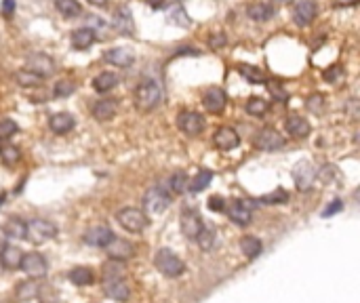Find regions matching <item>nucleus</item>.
Instances as JSON below:
<instances>
[{
	"label": "nucleus",
	"mask_w": 360,
	"mask_h": 303,
	"mask_svg": "<svg viewBox=\"0 0 360 303\" xmlns=\"http://www.w3.org/2000/svg\"><path fill=\"white\" fill-rule=\"evenodd\" d=\"M316 175H318V171L310 160H301L293 167V181H295L299 192H308L314 185V181H316Z\"/></svg>",
	"instance_id": "nucleus-7"
},
{
	"label": "nucleus",
	"mask_w": 360,
	"mask_h": 303,
	"mask_svg": "<svg viewBox=\"0 0 360 303\" xmlns=\"http://www.w3.org/2000/svg\"><path fill=\"white\" fill-rule=\"evenodd\" d=\"M116 110H118L116 99H99V101L93 103V116L99 122L112 120L116 116Z\"/></svg>",
	"instance_id": "nucleus-20"
},
{
	"label": "nucleus",
	"mask_w": 360,
	"mask_h": 303,
	"mask_svg": "<svg viewBox=\"0 0 360 303\" xmlns=\"http://www.w3.org/2000/svg\"><path fill=\"white\" fill-rule=\"evenodd\" d=\"M0 158H3V162H5L7 167H15L17 162L21 160V152H19V148H17V146L7 144V146L0 148Z\"/></svg>",
	"instance_id": "nucleus-38"
},
{
	"label": "nucleus",
	"mask_w": 360,
	"mask_h": 303,
	"mask_svg": "<svg viewBox=\"0 0 360 303\" xmlns=\"http://www.w3.org/2000/svg\"><path fill=\"white\" fill-rule=\"evenodd\" d=\"M244 110L249 112L251 116H263V114L269 110V103H267L263 97H251L249 101H246Z\"/></svg>",
	"instance_id": "nucleus-39"
},
{
	"label": "nucleus",
	"mask_w": 360,
	"mask_h": 303,
	"mask_svg": "<svg viewBox=\"0 0 360 303\" xmlns=\"http://www.w3.org/2000/svg\"><path fill=\"white\" fill-rule=\"evenodd\" d=\"M55 7H57V11H59L63 17H67V19L78 17V15L82 13V7H80L78 0H55Z\"/></svg>",
	"instance_id": "nucleus-34"
},
{
	"label": "nucleus",
	"mask_w": 360,
	"mask_h": 303,
	"mask_svg": "<svg viewBox=\"0 0 360 303\" xmlns=\"http://www.w3.org/2000/svg\"><path fill=\"white\" fill-rule=\"evenodd\" d=\"M228 103V97H226V91L219 88V86H211L205 95H202V105H205L211 114H219Z\"/></svg>",
	"instance_id": "nucleus-18"
},
{
	"label": "nucleus",
	"mask_w": 360,
	"mask_h": 303,
	"mask_svg": "<svg viewBox=\"0 0 360 303\" xmlns=\"http://www.w3.org/2000/svg\"><path fill=\"white\" fill-rule=\"evenodd\" d=\"M67 278H70V280H72L76 287H88V284L93 282V272L88 270V268L78 265V268H72V270H70Z\"/></svg>",
	"instance_id": "nucleus-31"
},
{
	"label": "nucleus",
	"mask_w": 360,
	"mask_h": 303,
	"mask_svg": "<svg viewBox=\"0 0 360 303\" xmlns=\"http://www.w3.org/2000/svg\"><path fill=\"white\" fill-rule=\"evenodd\" d=\"M103 293L114 301H127L131 297V289L124 278H103Z\"/></svg>",
	"instance_id": "nucleus-16"
},
{
	"label": "nucleus",
	"mask_w": 360,
	"mask_h": 303,
	"mask_svg": "<svg viewBox=\"0 0 360 303\" xmlns=\"http://www.w3.org/2000/svg\"><path fill=\"white\" fill-rule=\"evenodd\" d=\"M21 259H24V253L13 244H7L3 251H0V265H3L5 270H17Z\"/></svg>",
	"instance_id": "nucleus-23"
},
{
	"label": "nucleus",
	"mask_w": 360,
	"mask_h": 303,
	"mask_svg": "<svg viewBox=\"0 0 360 303\" xmlns=\"http://www.w3.org/2000/svg\"><path fill=\"white\" fill-rule=\"evenodd\" d=\"M114 28L124 34V36H133L135 32V26H133V17H131V11L129 9H118L116 15H114Z\"/></svg>",
	"instance_id": "nucleus-26"
},
{
	"label": "nucleus",
	"mask_w": 360,
	"mask_h": 303,
	"mask_svg": "<svg viewBox=\"0 0 360 303\" xmlns=\"http://www.w3.org/2000/svg\"><path fill=\"white\" fill-rule=\"evenodd\" d=\"M95 40H97V32L93 28H78V30L72 32V46L78 51L88 49Z\"/></svg>",
	"instance_id": "nucleus-22"
},
{
	"label": "nucleus",
	"mask_w": 360,
	"mask_h": 303,
	"mask_svg": "<svg viewBox=\"0 0 360 303\" xmlns=\"http://www.w3.org/2000/svg\"><path fill=\"white\" fill-rule=\"evenodd\" d=\"M105 253H107V257L112 261H127L135 255V246H133V242L114 236L110 240V244L105 246Z\"/></svg>",
	"instance_id": "nucleus-10"
},
{
	"label": "nucleus",
	"mask_w": 360,
	"mask_h": 303,
	"mask_svg": "<svg viewBox=\"0 0 360 303\" xmlns=\"http://www.w3.org/2000/svg\"><path fill=\"white\" fill-rule=\"evenodd\" d=\"M3 15L5 17H11L13 13H15V0H3Z\"/></svg>",
	"instance_id": "nucleus-51"
},
{
	"label": "nucleus",
	"mask_w": 360,
	"mask_h": 303,
	"mask_svg": "<svg viewBox=\"0 0 360 303\" xmlns=\"http://www.w3.org/2000/svg\"><path fill=\"white\" fill-rule=\"evenodd\" d=\"M17 131H19V127H17L15 120H11V118L0 120V139H9V137H13Z\"/></svg>",
	"instance_id": "nucleus-45"
},
{
	"label": "nucleus",
	"mask_w": 360,
	"mask_h": 303,
	"mask_svg": "<svg viewBox=\"0 0 360 303\" xmlns=\"http://www.w3.org/2000/svg\"><path fill=\"white\" fill-rule=\"evenodd\" d=\"M163 97H165L163 86L156 80H146L135 91V105L141 112H152L163 103Z\"/></svg>",
	"instance_id": "nucleus-1"
},
{
	"label": "nucleus",
	"mask_w": 360,
	"mask_h": 303,
	"mask_svg": "<svg viewBox=\"0 0 360 303\" xmlns=\"http://www.w3.org/2000/svg\"><path fill=\"white\" fill-rule=\"evenodd\" d=\"M112 238H114V231L107 225H93L91 229H86V234H84V242L91 246H97V248H105Z\"/></svg>",
	"instance_id": "nucleus-17"
},
{
	"label": "nucleus",
	"mask_w": 360,
	"mask_h": 303,
	"mask_svg": "<svg viewBox=\"0 0 360 303\" xmlns=\"http://www.w3.org/2000/svg\"><path fill=\"white\" fill-rule=\"evenodd\" d=\"M93 7H99V9H103V7H107V0H88Z\"/></svg>",
	"instance_id": "nucleus-54"
},
{
	"label": "nucleus",
	"mask_w": 360,
	"mask_h": 303,
	"mask_svg": "<svg viewBox=\"0 0 360 303\" xmlns=\"http://www.w3.org/2000/svg\"><path fill=\"white\" fill-rule=\"evenodd\" d=\"M40 295V284L36 282V278H30V280H24L15 287V297L19 301H30L36 299Z\"/></svg>",
	"instance_id": "nucleus-25"
},
{
	"label": "nucleus",
	"mask_w": 360,
	"mask_h": 303,
	"mask_svg": "<svg viewBox=\"0 0 360 303\" xmlns=\"http://www.w3.org/2000/svg\"><path fill=\"white\" fill-rule=\"evenodd\" d=\"M26 225H28L26 238L30 242H34V244H44L47 240L55 238V234H57V225L47 221V219H32Z\"/></svg>",
	"instance_id": "nucleus-4"
},
{
	"label": "nucleus",
	"mask_w": 360,
	"mask_h": 303,
	"mask_svg": "<svg viewBox=\"0 0 360 303\" xmlns=\"http://www.w3.org/2000/svg\"><path fill=\"white\" fill-rule=\"evenodd\" d=\"M5 200H7V192H0V206H3Z\"/></svg>",
	"instance_id": "nucleus-55"
},
{
	"label": "nucleus",
	"mask_w": 360,
	"mask_h": 303,
	"mask_svg": "<svg viewBox=\"0 0 360 303\" xmlns=\"http://www.w3.org/2000/svg\"><path fill=\"white\" fill-rule=\"evenodd\" d=\"M169 17H171V23H177V26H182V28H188V26H190L188 13H186V9H184L182 5H175V7L171 9Z\"/></svg>",
	"instance_id": "nucleus-41"
},
{
	"label": "nucleus",
	"mask_w": 360,
	"mask_h": 303,
	"mask_svg": "<svg viewBox=\"0 0 360 303\" xmlns=\"http://www.w3.org/2000/svg\"><path fill=\"white\" fill-rule=\"evenodd\" d=\"M316 13H318V7H316L314 0H299V3L295 5V9H293V21L299 28H305L316 19Z\"/></svg>",
	"instance_id": "nucleus-15"
},
{
	"label": "nucleus",
	"mask_w": 360,
	"mask_h": 303,
	"mask_svg": "<svg viewBox=\"0 0 360 303\" xmlns=\"http://www.w3.org/2000/svg\"><path fill=\"white\" fill-rule=\"evenodd\" d=\"M341 208H344V202H341V200H333V202L325 208V211H322V217H331V215H335V213H339Z\"/></svg>",
	"instance_id": "nucleus-48"
},
{
	"label": "nucleus",
	"mask_w": 360,
	"mask_h": 303,
	"mask_svg": "<svg viewBox=\"0 0 360 303\" xmlns=\"http://www.w3.org/2000/svg\"><path fill=\"white\" fill-rule=\"evenodd\" d=\"M259 202H263V204H286L289 202V192L278 188V190L269 192V194H263L259 198Z\"/></svg>",
	"instance_id": "nucleus-40"
},
{
	"label": "nucleus",
	"mask_w": 360,
	"mask_h": 303,
	"mask_svg": "<svg viewBox=\"0 0 360 303\" xmlns=\"http://www.w3.org/2000/svg\"><path fill=\"white\" fill-rule=\"evenodd\" d=\"M325 103H327V99H325L322 93H314V95L308 97L305 108H308L310 112H314V114H320V112L325 110Z\"/></svg>",
	"instance_id": "nucleus-42"
},
{
	"label": "nucleus",
	"mask_w": 360,
	"mask_h": 303,
	"mask_svg": "<svg viewBox=\"0 0 360 303\" xmlns=\"http://www.w3.org/2000/svg\"><path fill=\"white\" fill-rule=\"evenodd\" d=\"M278 3H282V5H289V3H293V0H278Z\"/></svg>",
	"instance_id": "nucleus-56"
},
{
	"label": "nucleus",
	"mask_w": 360,
	"mask_h": 303,
	"mask_svg": "<svg viewBox=\"0 0 360 303\" xmlns=\"http://www.w3.org/2000/svg\"><path fill=\"white\" fill-rule=\"evenodd\" d=\"M175 55H200L198 49H179Z\"/></svg>",
	"instance_id": "nucleus-52"
},
{
	"label": "nucleus",
	"mask_w": 360,
	"mask_h": 303,
	"mask_svg": "<svg viewBox=\"0 0 360 303\" xmlns=\"http://www.w3.org/2000/svg\"><path fill=\"white\" fill-rule=\"evenodd\" d=\"M213 144H215V148L221 150V152H230V150L238 148L240 137H238V133H236L232 127H219V129L215 131V135H213Z\"/></svg>",
	"instance_id": "nucleus-14"
},
{
	"label": "nucleus",
	"mask_w": 360,
	"mask_h": 303,
	"mask_svg": "<svg viewBox=\"0 0 360 303\" xmlns=\"http://www.w3.org/2000/svg\"><path fill=\"white\" fill-rule=\"evenodd\" d=\"M0 148H3V139H0Z\"/></svg>",
	"instance_id": "nucleus-57"
},
{
	"label": "nucleus",
	"mask_w": 360,
	"mask_h": 303,
	"mask_svg": "<svg viewBox=\"0 0 360 303\" xmlns=\"http://www.w3.org/2000/svg\"><path fill=\"white\" fill-rule=\"evenodd\" d=\"M246 15H249L253 21H269L274 17V7L265 5V3H257V5H251L249 9H246Z\"/></svg>",
	"instance_id": "nucleus-30"
},
{
	"label": "nucleus",
	"mask_w": 360,
	"mask_h": 303,
	"mask_svg": "<svg viewBox=\"0 0 360 303\" xmlns=\"http://www.w3.org/2000/svg\"><path fill=\"white\" fill-rule=\"evenodd\" d=\"M26 69H30V72L38 74V76L44 80V78L53 76V72H55V61H53L49 55H44V53H34V55L28 57V67H26Z\"/></svg>",
	"instance_id": "nucleus-12"
},
{
	"label": "nucleus",
	"mask_w": 360,
	"mask_h": 303,
	"mask_svg": "<svg viewBox=\"0 0 360 303\" xmlns=\"http://www.w3.org/2000/svg\"><path fill=\"white\" fill-rule=\"evenodd\" d=\"M226 211H228V217L236 225H249L251 223L253 211H251L249 200H232L230 204H226Z\"/></svg>",
	"instance_id": "nucleus-13"
},
{
	"label": "nucleus",
	"mask_w": 360,
	"mask_h": 303,
	"mask_svg": "<svg viewBox=\"0 0 360 303\" xmlns=\"http://www.w3.org/2000/svg\"><path fill=\"white\" fill-rule=\"evenodd\" d=\"M154 265L167 278H179L186 272V263L179 259L171 248H158V253H156V257H154Z\"/></svg>",
	"instance_id": "nucleus-2"
},
{
	"label": "nucleus",
	"mask_w": 360,
	"mask_h": 303,
	"mask_svg": "<svg viewBox=\"0 0 360 303\" xmlns=\"http://www.w3.org/2000/svg\"><path fill=\"white\" fill-rule=\"evenodd\" d=\"M49 129L57 135H65L74 129V118L67 112H57L49 118Z\"/></svg>",
	"instance_id": "nucleus-21"
},
{
	"label": "nucleus",
	"mask_w": 360,
	"mask_h": 303,
	"mask_svg": "<svg viewBox=\"0 0 360 303\" xmlns=\"http://www.w3.org/2000/svg\"><path fill=\"white\" fill-rule=\"evenodd\" d=\"M261 248H263V244H261V240L255 238V236H244V238L240 240V251H242V255H244L246 259L259 257V255H261Z\"/></svg>",
	"instance_id": "nucleus-28"
},
{
	"label": "nucleus",
	"mask_w": 360,
	"mask_h": 303,
	"mask_svg": "<svg viewBox=\"0 0 360 303\" xmlns=\"http://www.w3.org/2000/svg\"><path fill=\"white\" fill-rule=\"evenodd\" d=\"M177 124L190 137H196V135H200L202 131H205V118H202L198 112H192V110H184L182 114H179Z\"/></svg>",
	"instance_id": "nucleus-8"
},
{
	"label": "nucleus",
	"mask_w": 360,
	"mask_h": 303,
	"mask_svg": "<svg viewBox=\"0 0 360 303\" xmlns=\"http://www.w3.org/2000/svg\"><path fill=\"white\" fill-rule=\"evenodd\" d=\"M103 278H122V261H110V263H105Z\"/></svg>",
	"instance_id": "nucleus-46"
},
{
	"label": "nucleus",
	"mask_w": 360,
	"mask_h": 303,
	"mask_svg": "<svg viewBox=\"0 0 360 303\" xmlns=\"http://www.w3.org/2000/svg\"><path fill=\"white\" fill-rule=\"evenodd\" d=\"M209 208L211 211H226V200L223 198H219V196H213V198H209Z\"/></svg>",
	"instance_id": "nucleus-50"
},
{
	"label": "nucleus",
	"mask_w": 360,
	"mask_h": 303,
	"mask_svg": "<svg viewBox=\"0 0 360 303\" xmlns=\"http://www.w3.org/2000/svg\"><path fill=\"white\" fill-rule=\"evenodd\" d=\"M188 183H190L188 175H186L184 171H177V173H173L171 179H169V188H171L173 194H184V192L188 190Z\"/></svg>",
	"instance_id": "nucleus-36"
},
{
	"label": "nucleus",
	"mask_w": 360,
	"mask_h": 303,
	"mask_svg": "<svg viewBox=\"0 0 360 303\" xmlns=\"http://www.w3.org/2000/svg\"><path fill=\"white\" fill-rule=\"evenodd\" d=\"M202 225H205V223H202V219H200V215L196 211H192V208L182 211V217H179V227H182V234L188 240H196Z\"/></svg>",
	"instance_id": "nucleus-11"
},
{
	"label": "nucleus",
	"mask_w": 360,
	"mask_h": 303,
	"mask_svg": "<svg viewBox=\"0 0 360 303\" xmlns=\"http://www.w3.org/2000/svg\"><path fill=\"white\" fill-rule=\"evenodd\" d=\"M19 268L24 270L30 278H42V276H47L49 263H47V259H44L40 253H28V255H24Z\"/></svg>",
	"instance_id": "nucleus-9"
},
{
	"label": "nucleus",
	"mask_w": 360,
	"mask_h": 303,
	"mask_svg": "<svg viewBox=\"0 0 360 303\" xmlns=\"http://www.w3.org/2000/svg\"><path fill=\"white\" fill-rule=\"evenodd\" d=\"M284 127H286V133L293 135L295 139H305L312 133L310 122L305 118H301V116H297V114H291L286 118V122H284Z\"/></svg>",
	"instance_id": "nucleus-19"
},
{
	"label": "nucleus",
	"mask_w": 360,
	"mask_h": 303,
	"mask_svg": "<svg viewBox=\"0 0 360 303\" xmlns=\"http://www.w3.org/2000/svg\"><path fill=\"white\" fill-rule=\"evenodd\" d=\"M15 82L21 86V88H34V86H40L42 84V78L30 69H19L15 72Z\"/></svg>",
	"instance_id": "nucleus-32"
},
{
	"label": "nucleus",
	"mask_w": 360,
	"mask_h": 303,
	"mask_svg": "<svg viewBox=\"0 0 360 303\" xmlns=\"http://www.w3.org/2000/svg\"><path fill=\"white\" fill-rule=\"evenodd\" d=\"M103 59H105L107 63H112V65H118V67H129V65H133L135 55H133V51H131V49H110V51L103 55Z\"/></svg>",
	"instance_id": "nucleus-24"
},
{
	"label": "nucleus",
	"mask_w": 360,
	"mask_h": 303,
	"mask_svg": "<svg viewBox=\"0 0 360 303\" xmlns=\"http://www.w3.org/2000/svg\"><path fill=\"white\" fill-rule=\"evenodd\" d=\"M228 42V38H226V34H213L211 38H209V46H211V49H221V46L223 44H226Z\"/></svg>",
	"instance_id": "nucleus-49"
},
{
	"label": "nucleus",
	"mask_w": 360,
	"mask_h": 303,
	"mask_svg": "<svg viewBox=\"0 0 360 303\" xmlns=\"http://www.w3.org/2000/svg\"><path fill=\"white\" fill-rule=\"evenodd\" d=\"M5 229V234H7V238H15V240H24L26 238V231H28V225H26V221H21V219H17V217H13L9 223H7V227H3Z\"/></svg>",
	"instance_id": "nucleus-33"
},
{
	"label": "nucleus",
	"mask_w": 360,
	"mask_h": 303,
	"mask_svg": "<svg viewBox=\"0 0 360 303\" xmlns=\"http://www.w3.org/2000/svg\"><path fill=\"white\" fill-rule=\"evenodd\" d=\"M213 181V171H209V169H200L194 177H192V181L188 183V190H192L194 194H198V192H202V190H207V185Z\"/></svg>",
	"instance_id": "nucleus-29"
},
{
	"label": "nucleus",
	"mask_w": 360,
	"mask_h": 303,
	"mask_svg": "<svg viewBox=\"0 0 360 303\" xmlns=\"http://www.w3.org/2000/svg\"><path fill=\"white\" fill-rule=\"evenodd\" d=\"M118 82H120V78L114 72H101V74H97L93 78V88L97 93H107V91L114 88Z\"/></svg>",
	"instance_id": "nucleus-27"
},
{
	"label": "nucleus",
	"mask_w": 360,
	"mask_h": 303,
	"mask_svg": "<svg viewBox=\"0 0 360 303\" xmlns=\"http://www.w3.org/2000/svg\"><path fill=\"white\" fill-rule=\"evenodd\" d=\"M76 91V84L72 80H59L53 88L55 93V97H67V95H72V93Z\"/></svg>",
	"instance_id": "nucleus-43"
},
{
	"label": "nucleus",
	"mask_w": 360,
	"mask_h": 303,
	"mask_svg": "<svg viewBox=\"0 0 360 303\" xmlns=\"http://www.w3.org/2000/svg\"><path fill=\"white\" fill-rule=\"evenodd\" d=\"M116 219L118 223L127 229V231H133V234H137V231H143L148 227V217L141 208H135V206H124L116 213Z\"/></svg>",
	"instance_id": "nucleus-3"
},
{
	"label": "nucleus",
	"mask_w": 360,
	"mask_h": 303,
	"mask_svg": "<svg viewBox=\"0 0 360 303\" xmlns=\"http://www.w3.org/2000/svg\"><path fill=\"white\" fill-rule=\"evenodd\" d=\"M255 146L263 152H276L286 146V139L274 127H263L255 137Z\"/></svg>",
	"instance_id": "nucleus-6"
},
{
	"label": "nucleus",
	"mask_w": 360,
	"mask_h": 303,
	"mask_svg": "<svg viewBox=\"0 0 360 303\" xmlns=\"http://www.w3.org/2000/svg\"><path fill=\"white\" fill-rule=\"evenodd\" d=\"M196 242H198V246L202 251L213 248V244H215V229L211 225H202V229L198 231V236H196Z\"/></svg>",
	"instance_id": "nucleus-37"
},
{
	"label": "nucleus",
	"mask_w": 360,
	"mask_h": 303,
	"mask_svg": "<svg viewBox=\"0 0 360 303\" xmlns=\"http://www.w3.org/2000/svg\"><path fill=\"white\" fill-rule=\"evenodd\" d=\"M346 78V72H344V67L341 65H331L327 72H325V80L331 82V84H337L339 80Z\"/></svg>",
	"instance_id": "nucleus-44"
},
{
	"label": "nucleus",
	"mask_w": 360,
	"mask_h": 303,
	"mask_svg": "<svg viewBox=\"0 0 360 303\" xmlns=\"http://www.w3.org/2000/svg\"><path fill=\"white\" fill-rule=\"evenodd\" d=\"M7 246V234H5V229L0 227V251H3Z\"/></svg>",
	"instance_id": "nucleus-53"
},
{
	"label": "nucleus",
	"mask_w": 360,
	"mask_h": 303,
	"mask_svg": "<svg viewBox=\"0 0 360 303\" xmlns=\"http://www.w3.org/2000/svg\"><path fill=\"white\" fill-rule=\"evenodd\" d=\"M238 72H240V76L242 78H246L251 84H259V82H265V76H263V72L259 67H255V65H251V63H240L238 65Z\"/></svg>",
	"instance_id": "nucleus-35"
},
{
	"label": "nucleus",
	"mask_w": 360,
	"mask_h": 303,
	"mask_svg": "<svg viewBox=\"0 0 360 303\" xmlns=\"http://www.w3.org/2000/svg\"><path fill=\"white\" fill-rule=\"evenodd\" d=\"M171 206V194L160 188V185H152V188L146 192L143 196V208L152 215H158Z\"/></svg>",
	"instance_id": "nucleus-5"
},
{
	"label": "nucleus",
	"mask_w": 360,
	"mask_h": 303,
	"mask_svg": "<svg viewBox=\"0 0 360 303\" xmlns=\"http://www.w3.org/2000/svg\"><path fill=\"white\" fill-rule=\"evenodd\" d=\"M267 88H269V93L280 101V103H286V99H289V95L282 91V86L278 84V82H267Z\"/></svg>",
	"instance_id": "nucleus-47"
}]
</instances>
